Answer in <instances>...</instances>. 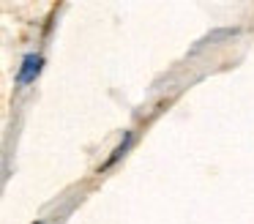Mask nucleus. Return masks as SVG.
<instances>
[{
    "mask_svg": "<svg viewBox=\"0 0 254 224\" xmlns=\"http://www.w3.org/2000/svg\"><path fill=\"white\" fill-rule=\"evenodd\" d=\"M41 55H25V60H22V66H19V74H17V82L19 85H25V82H33L36 76H39V71H41Z\"/></svg>",
    "mask_w": 254,
    "mask_h": 224,
    "instance_id": "1",
    "label": "nucleus"
}]
</instances>
